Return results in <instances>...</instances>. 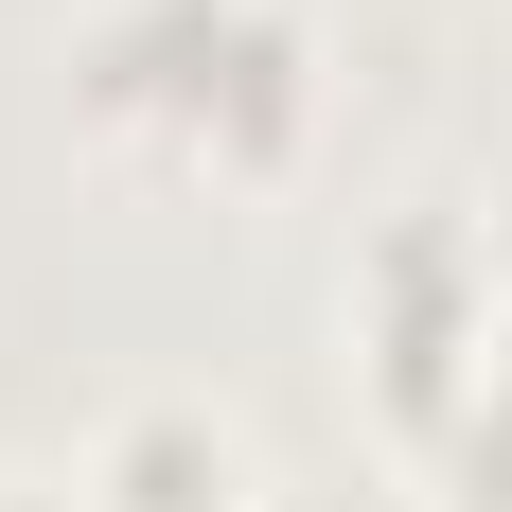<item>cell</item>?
<instances>
[{"mask_svg": "<svg viewBox=\"0 0 512 512\" xmlns=\"http://www.w3.org/2000/svg\"><path fill=\"white\" fill-rule=\"evenodd\" d=\"M354 318H371V371H389V407H407V424H460L477 371L512 354V336H495V265H477L460 212H389L371 265H354Z\"/></svg>", "mask_w": 512, "mask_h": 512, "instance_id": "7a4b0ae2", "label": "cell"}, {"mask_svg": "<svg viewBox=\"0 0 512 512\" xmlns=\"http://www.w3.org/2000/svg\"><path fill=\"white\" fill-rule=\"evenodd\" d=\"M301 18L283 0H89V36H71V89L89 124L124 142H177V159H283L301 142Z\"/></svg>", "mask_w": 512, "mask_h": 512, "instance_id": "6da1fadb", "label": "cell"}, {"mask_svg": "<svg viewBox=\"0 0 512 512\" xmlns=\"http://www.w3.org/2000/svg\"><path fill=\"white\" fill-rule=\"evenodd\" d=\"M89 512H265V495H248V460H230V442H212L195 407H142L124 442H106Z\"/></svg>", "mask_w": 512, "mask_h": 512, "instance_id": "3957f363", "label": "cell"}, {"mask_svg": "<svg viewBox=\"0 0 512 512\" xmlns=\"http://www.w3.org/2000/svg\"><path fill=\"white\" fill-rule=\"evenodd\" d=\"M442 442H460V477H477V512H512V354L477 371V407L442 424Z\"/></svg>", "mask_w": 512, "mask_h": 512, "instance_id": "277c9868", "label": "cell"}]
</instances>
